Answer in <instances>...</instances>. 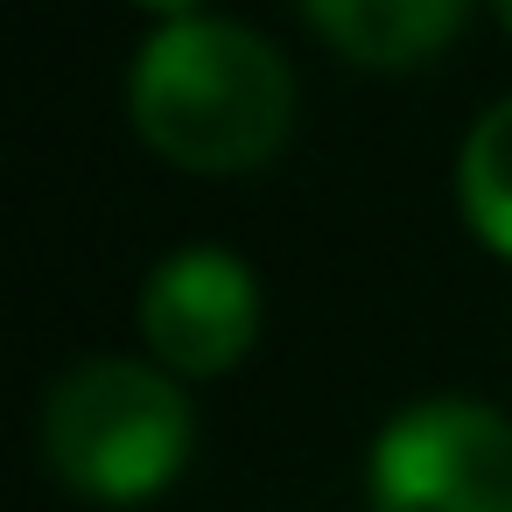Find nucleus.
Segmentation results:
<instances>
[{"label":"nucleus","instance_id":"1","mask_svg":"<svg viewBox=\"0 0 512 512\" xmlns=\"http://www.w3.org/2000/svg\"><path fill=\"white\" fill-rule=\"evenodd\" d=\"M127 113L162 162L239 176L288 141L295 71L260 29L232 15H183L134 50Z\"/></svg>","mask_w":512,"mask_h":512},{"label":"nucleus","instance_id":"2","mask_svg":"<svg viewBox=\"0 0 512 512\" xmlns=\"http://www.w3.org/2000/svg\"><path fill=\"white\" fill-rule=\"evenodd\" d=\"M43 463L92 505H141L190 463L197 414L183 386L148 358H78L43 393Z\"/></svg>","mask_w":512,"mask_h":512},{"label":"nucleus","instance_id":"3","mask_svg":"<svg viewBox=\"0 0 512 512\" xmlns=\"http://www.w3.org/2000/svg\"><path fill=\"white\" fill-rule=\"evenodd\" d=\"M365 498L372 512H512V421L463 393L400 407L372 435Z\"/></svg>","mask_w":512,"mask_h":512},{"label":"nucleus","instance_id":"4","mask_svg":"<svg viewBox=\"0 0 512 512\" xmlns=\"http://www.w3.org/2000/svg\"><path fill=\"white\" fill-rule=\"evenodd\" d=\"M141 337L162 372L211 379L260 337V281L232 246H176L141 281Z\"/></svg>","mask_w":512,"mask_h":512},{"label":"nucleus","instance_id":"5","mask_svg":"<svg viewBox=\"0 0 512 512\" xmlns=\"http://www.w3.org/2000/svg\"><path fill=\"white\" fill-rule=\"evenodd\" d=\"M309 15V29L344 50L351 64H372V71H407L421 57H435L463 15L470 0H295Z\"/></svg>","mask_w":512,"mask_h":512},{"label":"nucleus","instance_id":"6","mask_svg":"<svg viewBox=\"0 0 512 512\" xmlns=\"http://www.w3.org/2000/svg\"><path fill=\"white\" fill-rule=\"evenodd\" d=\"M456 204L491 253H512V92L470 120L456 148Z\"/></svg>","mask_w":512,"mask_h":512},{"label":"nucleus","instance_id":"7","mask_svg":"<svg viewBox=\"0 0 512 512\" xmlns=\"http://www.w3.org/2000/svg\"><path fill=\"white\" fill-rule=\"evenodd\" d=\"M134 8H148L162 22H183V15H204V0H134Z\"/></svg>","mask_w":512,"mask_h":512},{"label":"nucleus","instance_id":"8","mask_svg":"<svg viewBox=\"0 0 512 512\" xmlns=\"http://www.w3.org/2000/svg\"><path fill=\"white\" fill-rule=\"evenodd\" d=\"M491 8H498V22H505V36H512V0H491Z\"/></svg>","mask_w":512,"mask_h":512}]
</instances>
